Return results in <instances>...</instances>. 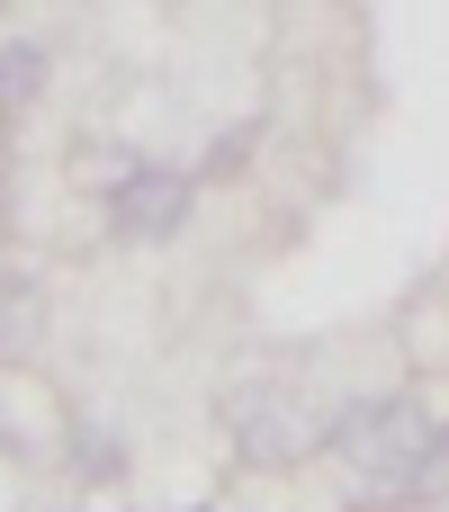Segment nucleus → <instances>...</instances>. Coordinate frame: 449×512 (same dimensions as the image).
I'll list each match as a JSON object with an SVG mask.
<instances>
[{
	"label": "nucleus",
	"mask_w": 449,
	"mask_h": 512,
	"mask_svg": "<svg viewBox=\"0 0 449 512\" xmlns=\"http://www.w3.org/2000/svg\"><path fill=\"white\" fill-rule=\"evenodd\" d=\"M333 441L351 450V468L369 477V495H378V504H405V477H414V459H423L432 423H423V405H414V396H369V405H351V414L333 423Z\"/></svg>",
	"instance_id": "nucleus-1"
},
{
	"label": "nucleus",
	"mask_w": 449,
	"mask_h": 512,
	"mask_svg": "<svg viewBox=\"0 0 449 512\" xmlns=\"http://www.w3.org/2000/svg\"><path fill=\"white\" fill-rule=\"evenodd\" d=\"M441 495H449V432L432 423V441H423V459L405 477V504H441Z\"/></svg>",
	"instance_id": "nucleus-5"
},
{
	"label": "nucleus",
	"mask_w": 449,
	"mask_h": 512,
	"mask_svg": "<svg viewBox=\"0 0 449 512\" xmlns=\"http://www.w3.org/2000/svg\"><path fill=\"white\" fill-rule=\"evenodd\" d=\"M36 324H45V288L18 279V270H0V360H18L36 342Z\"/></svg>",
	"instance_id": "nucleus-4"
},
{
	"label": "nucleus",
	"mask_w": 449,
	"mask_h": 512,
	"mask_svg": "<svg viewBox=\"0 0 449 512\" xmlns=\"http://www.w3.org/2000/svg\"><path fill=\"white\" fill-rule=\"evenodd\" d=\"M36 99H45V45L36 36H9L0 45V117H18Z\"/></svg>",
	"instance_id": "nucleus-3"
},
{
	"label": "nucleus",
	"mask_w": 449,
	"mask_h": 512,
	"mask_svg": "<svg viewBox=\"0 0 449 512\" xmlns=\"http://www.w3.org/2000/svg\"><path fill=\"white\" fill-rule=\"evenodd\" d=\"M189 198H198L189 171L144 162V171H126V180L108 189V234H117V243H171V234L189 225Z\"/></svg>",
	"instance_id": "nucleus-2"
}]
</instances>
